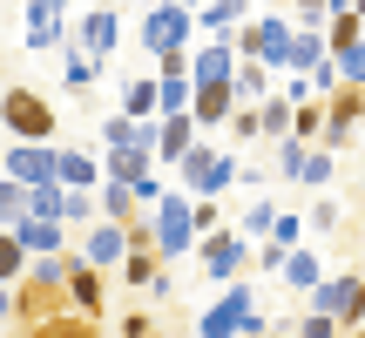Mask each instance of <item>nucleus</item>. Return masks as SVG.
I'll use <instances>...</instances> for the list:
<instances>
[{"label":"nucleus","mask_w":365,"mask_h":338,"mask_svg":"<svg viewBox=\"0 0 365 338\" xmlns=\"http://www.w3.org/2000/svg\"><path fill=\"white\" fill-rule=\"evenodd\" d=\"M230 88H237V102H244V108H264V102L277 95V81H271V68L244 61V68H237V81H230Z\"/></svg>","instance_id":"25"},{"label":"nucleus","mask_w":365,"mask_h":338,"mask_svg":"<svg viewBox=\"0 0 365 338\" xmlns=\"http://www.w3.org/2000/svg\"><path fill=\"white\" fill-rule=\"evenodd\" d=\"M304 163H312V143H298V135H291V143H277L271 176H277V183H304Z\"/></svg>","instance_id":"31"},{"label":"nucleus","mask_w":365,"mask_h":338,"mask_svg":"<svg viewBox=\"0 0 365 338\" xmlns=\"http://www.w3.org/2000/svg\"><path fill=\"white\" fill-rule=\"evenodd\" d=\"M68 312H81L88 325H102L108 318V271H95L88 257H75V271H68V291H61Z\"/></svg>","instance_id":"12"},{"label":"nucleus","mask_w":365,"mask_h":338,"mask_svg":"<svg viewBox=\"0 0 365 338\" xmlns=\"http://www.w3.org/2000/svg\"><path fill=\"white\" fill-rule=\"evenodd\" d=\"M27 210H34V190H21V183H7V176H0V230L27 223Z\"/></svg>","instance_id":"32"},{"label":"nucleus","mask_w":365,"mask_h":338,"mask_svg":"<svg viewBox=\"0 0 365 338\" xmlns=\"http://www.w3.org/2000/svg\"><path fill=\"white\" fill-rule=\"evenodd\" d=\"M27 271H34V257L21 250V237H14V230H0V285H7V291H21V285H27Z\"/></svg>","instance_id":"27"},{"label":"nucleus","mask_w":365,"mask_h":338,"mask_svg":"<svg viewBox=\"0 0 365 338\" xmlns=\"http://www.w3.org/2000/svg\"><path fill=\"white\" fill-rule=\"evenodd\" d=\"M257 129H264V143H291V135H298V108H291L284 95H271V102L257 108Z\"/></svg>","instance_id":"24"},{"label":"nucleus","mask_w":365,"mask_h":338,"mask_svg":"<svg viewBox=\"0 0 365 338\" xmlns=\"http://www.w3.org/2000/svg\"><path fill=\"white\" fill-rule=\"evenodd\" d=\"M250 21H257V14H250L244 0H210V7H196V34L203 41H237Z\"/></svg>","instance_id":"18"},{"label":"nucleus","mask_w":365,"mask_h":338,"mask_svg":"<svg viewBox=\"0 0 365 338\" xmlns=\"http://www.w3.org/2000/svg\"><path fill=\"white\" fill-rule=\"evenodd\" d=\"M0 102H7V81H0Z\"/></svg>","instance_id":"48"},{"label":"nucleus","mask_w":365,"mask_h":338,"mask_svg":"<svg viewBox=\"0 0 365 338\" xmlns=\"http://www.w3.org/2000/svg\"><path fill=\"white\" fill-rule=\"evenodd\" d=\"M264 183H277V176H271L264 163H244V190H264Z\"/></svg>","instance_id":"44"},{"label":"nucleus","mask_w":365,"mask_h":338,"mask_svg":"<svg viewBox=\"0 0 365 338\" xmlns=\"http://www.w3.org/2000/svg\"><path fill=\"white\" fill-rule=\"evenodd\" d=\"M359 332H365V291H359Z\"/></svg>","instance_id":"46"},{"label":"nucleus","mask_w":365,"mask_h":338,"mask_svg":"<svg viewBox=\"0 0 365 338\" xmlns=\"http://www.w3.org/2000/svg\"><path fill=\"white\" fill-rule=\"evenodd\" d=\"M0 176L21 183V190H54L61 183V143H7Z\"/></svg>","instance_id":"7"},{"label":"nucleus","mask_w":365,"mask_h":338,"mask_svg":"<svg viewBox=\"0 0 365 338\" xmlns=\"http://www.w3.org/2000/svg\"><path fill=\"white\" fill-rule=\"evenodd\" d=\"M14 318H21V291L0 285V325H14Z\"/></svg>","instance_id":"42"},{"label":"nucleus","mask_w":365,"mask_h":338,"mask_svg":"<svg viewBox=\"0 0 365 338\" xmlns=\"http://www.w3.org/2000/svg\"><path fill=\"white\" fill-rule=\"evenodd\" d=\"M277 217H284V210H277L271 196H250V210H244V223H237V230H244L250 244H271V230H277Z\"/></svg>","instance_id":"29"},{"label":"nucleus","mask_w":365,"mask_h":338,"mask_svg":"<svg viewBox=\"0 0 365 338\" xmlns=\"http://www.w3.org/2000/svg\"><path fill=\"white\" fill-rule=\"evenodd\" d=\"M95 81H102V61L81 54V48H68V54H61V88H68V95H88Z\"/></svg>","instance_id":"26"},{"label":"nucleus","mask_w":365,"mask_h":338,"mask_svg":"<svg viewBox=\"0 0 365 338\" xmlns=\"http://www.w3.org/2000/svg\"><path fill=\"white\" fill-rule=\"evenodd\" d=\"M237 108H244V102H237V88H196V108H190V116H196V129H230Z\"/></svg>","instance_id":"22"},{"label":"nucleus","mask_w":365,"mask_h":338,"mask_svg":"<svg viewBox=\"0 0 365 338\" xmlns=\"http://www.w3.org/2000/svg\"><path fill=\"white\" fill-rule=\"evenodd\" d=\"M143 176H156V156H149V149H115V156H102V183L135 190Z\"/></svg>","instance_id":"21"},{"label":"nucleus","mask_w":365,"mask_h":338,"mask_svg":"<svg viewBox=\"0 0 365 338\" xmlns=\"http://www.w3.org/2000/svg\"><path fill=\"white\" fill-rule=\"evenodd\" d=\"M237 183H244V156H237V149H217V143H196V156L176 169V190L190 196V203H217Z\"/></svg>","instance_id":"2"},{"label":"nucleus","mask_w":365,"mask_h":338,"mask_svg":"<svg viewBox=\"0 0 365 338\" xmlns=\"http://www.w3.org/2000/svg\"><path fill=\"white\" fill-rule=\"evenodd\" d=\"M291 48H298V21H291V14H257V21L237 34V54L271 68V75H291Z\"/></svg>","instance_id":"5"},{"label":"nucleus","mask_w":365,"mask_h":338,"mask_svg":"<svg viewBox=\"0 0 365 338\" xmlns=\"http://www.w3.org/2000/svg\"><path fill=\"white\" fill-rule=\"evenodd\" d=\"M304 223H312V230L325 237V230H339V223H345V210L331 203V196H318V203H312V217H304Z\"/></svg>","instance_id":"37"},{"label":"nucleus","mask_w":365,"mask_h":338,"mask_svg":"<svg viewBox=\"0 0 365 338\" xmlns=\"http://www.w3.org/2000/svg\"><path fill=\"white\" fill-rule=\"evenodd\" d=\"M21 34H27V54H68L75 48V21H68L54 0H27Z\"/></svg>","instance_id":"10"},{"label":"nucleus","mask_w":365,"mask_h":338,"mask_svg":"<svg viewBox=\"0 0 365 338\" xmlns=\"http://www.w3.org/2000/svg\"><path fill=\"white\" fill-rule=\"evenodd\" d=\"M14 338H27V332H14Z\"/></svg>","instance_id":"49"},{"label":"nucleus","mask_w":365,"mask_h":338,"mask_svg":"<svg viewBox=\"0 0 365 338\" xmlns=\"http://www.w3.org/2000/svg\"><path fill=\"white\" fill-rule=\"evenodd\" d=\"M156 271H170V264H163L156 257V250H129V264H122V285H129V291H149V285H156Z\"/></svg>","instance_id":"30"},{"label":"nucleus","mask_w":365,"mask_h":338,"mask_svg":"<svg viewBox=\"0 0 365 338\" xmlns=\"http://www.w3.org/2000/svg\"><path fill=\"white\" fill-rule=\"evenodd\" d=\"M257 264V244H250L244 230H217L210 244H196V277L203 285H217V291H230V285H244V271Z\"/></svg>","instance_id":"6"},{"label":"nucleus","mask_w":365,"mask_h":338,"mask_svg":"<svg viewBox=\"0 0 365 338\" xmlns=\"http://www.w3.org/2000/svg\"><path fill=\"white\" fill-rule=\"evenodd\" d=\"M237 68H244L237 41H196V54H190V81L196 88H230Z\"/></svg>","instance_id":"14"},{"label":"nucleus","mask_w":365,"mask_h":338,"mask_svg":"<svg viewBox=\"0 0 365 338\" xmlns=\"http://www.w3.org/2000/svg\"><path fill=\"white\" fill-rule=\"evenodd\" d=\"M339 75H345V88H359V95H365V41H359L352 54H339Z\"/></svg>","instance_id":"38"},{"label":"nucleus","mask_w":365,"mask_h":338,"mask_svg":"<svg viewBox=\"0 0 365 338\" xmlns=\"http://www.w3.org/2000/svg\"><path fill=\"white\" fill-rule=\"evenodd\" d=\"M352 338H365V332H352Z\"/></svg>","instance_id":"50"},{"label":"nucleus","mask_w":365,"mask_h":338,"mask_svg":"<svg viewBox=\"0 0 365 338\" xmlns=\"http://www.w3.org/2000/svg\"><path fill=\"white\" fill-rule=\"evenodd\" d=\"M359 291H365V271H331L325 285L304 298V312H318V318H331V325L359 332Z\"/></svg>","instance_id":"9"},{"label":"nucleus","mask_w":365,"mask_h":338,"mask_svg":"<svg viewBox=\"0 0 365 338\" xmlns=\"http://www.w3.org/2000/svg\"><path fill=\"white\" fill-rule=\"evenodd\" d=\"M135 41H143L149 61H170V54H190L196 41V7H176V0H163V7H143L135 14Z\"/></svg>","instance_id":"3"},{"label":"nucleus","mask_w":365,"mask_h":338,"mask_svg":"<svg viewBox=\"0 0 365 338\" xmlns=\"http://www.w3.org/2000/svg\"><path fill=\"white\" fill-rule=\"evenodd\" d=\"M284 257H291V250H277V244H257V271H284Z\"/></svg>","instance_id":"41"},{"label":"nucleus","mask_w":365,"mask_h":338,"mask_svg":"<svg viewBox=\"0 0 365 338\" xmlns=\"http://www.w3.org/2000/svg\"><path fill=\"white\" fill-rule=\"evenodd\" d=\"M359 196H365V156H359Z\"/></svg>","instance_id":"47"},{"label":"nucleus","mask_w":365,"mask_h":338,"mask_svg":"<svg viewBox=\"0 0 365 338\" xmlns=\"http://www.w3.org/2000/svg\"><path fill=\"white\" fill-rule=\"evenodd\" d=\"M230 143H264V129H257V108H237V116H230Z\"/></svg>","instance_id":"39"},{"label":"nucleus","mask_w":365,"mask_h":338,"mask_svg":"<svg viewBox=\"0 0 365 338\" xmlns=\"http://www.w3.org/2000/svg\"><path fill=\"white\" fill-rule=\"evenodd\" d=\"M277 277H284V285H291V291H304V298H312V291H318V285H325V277H331V271H325V264H318V250H312V244H304V250H291V257H284V271H277Z\"/></svg>","instance_id":"23"},{"label":"nucleus","mask_w":365,"mask_h":338,"mask_svg":"<svg viewBox=\"0 0 365 338\" xmlns=\"http://www.w3.org/2000/svg\"><path fill=\"white\" fill-rule=\"evenodd\" d=\"M149 237H156V257H163V264L190 257V250H196V203L176 190L163 210H149Z\"/></svg>","instance_id":"8"},{"label":"nucleus","mask_w":365,"mask_h":338,"mask_svg":"<svg viewBox=\"0 0 365 338\" xmlns=\"http://www.w3.org/2000/svg\"><path fill=\"white\" fill-rule=\"evenodd\" d=\"M271 338H298V332H291V318H277V332H271Z\"/></svg>","instance_id":"45"},{"label":"nucleus","mask_w":365,"mask_h":338,"mask_svg":"<svg viewBox=\"0 0 365 338\" xmlns=\"http://www.w3.org/2000/svg\"><path fill=\"white\" fill-rule=\"evenodd\" d=\"M156 129L163 122H129V116L108 108V116L95 122V149H102V156H115V149H149V156H156Z\"/></svg>","instance_id":"15"},{"label":"nucleus","mask_w":365,"mask_h":338,"mask_svg":"<svg viewBox=\"0 0 365 338\" xmlns=\"http://www.w3.org/2000/svg\"><path fill=\"white\" fill-rule=\"evenodd\" d=\"M122 34H129V21H122L115 7H88V14H75V48L95 54V61H108V54L122 48Z\"/></svg>","instance_id":"13"},{"label":"nucleus","mask_w":365,"mask_h":338,"mask_svg":"<svg viewBox=\"0 0 365 338\" xmlns=\"http://www.w3.org/2000/svg\"><path fill=\"white\" fill-rule=\"evenodd\" d=\"M271 332H277V318H264V304H257L250 285L217 291V298L196 312V338H271Z\"/></svg>","instance_id":"1"},{"label":"nucleus","mask_w":365,"mask_h":338,"mask_svg":"<svg viewBox=\"0 0 365 338\" xmlns=\"http://www.w3.org/2000/svg\"><path fill=\"white\" fill-rule=\"evenodd\" d=\"M196 143H203V129H196V116H170L156 129V169H182L196 156Z\"/></svg>","instance_id":"17"},{"label":"nucleus","mask_w":365,"mask_h":338,"mask_svg":"<svg viewBox=\"0 0 365 338\" xmlns=\"http://www.w3.org/2000/svg\"><path fill=\"white\" fill-rule=\"evenodd\" d=\"M95 203H102L108 223H143V203H135V190H122V183H102V190H95Z\"/></svg>","instance_id":"28"},{"label":"nucleus","mask_w":365,"mask_h":338,"mask_svg":"<svg viewBox=\"0 0 365 338\" xmlns=\"http://www.w3.org/2000/svg\"><path fill=\"white\" fill-rule=\"evenodd\" d=\"M170 291H176V277H170V271H156V285H149L143 298H149V304H163V298H170Z\"/></svg>","instance_id":"43"},{"label":"nucleus","mask_w":365,"mask_h":338,"mask_svg":"<svg viewBox=\"0 0 365 338\" xmlns=\"http://www.w3.org/2000/svg\"><path fill=\"white\" fill-rule=\"evenodd\" d=\"M0 129H7V143H54V129H61V108H54L48 95H34L27 81H7Z\"/></svg>","instance_id":"4"},{"label":"nucleus","mask_w":365,"mask_h":338,"mask_svg":"<svg viewBox=\"0 0 365 338\" xmlns=\"http://www.w3.org/2000/svg\"><path fill=\"white\" fill-rule=\"evenodd\" d=\"M14 237H21L27 257H68V250H75V230H61V223H41V217L14 223Z\"/></svg>","instance_id":"19"},{"label":"nucleus","mask_w":365,"mask_h":338,"mask_svg":"<svg viewBox=\"0 0 365 338\" xmlns=\"http://www.w3.org/2000/svg\"><path fill=\"white\" fill-rule=\"evenodd\" d=\"M115 116H129V122H163V81H156V68H135V75L122 81Z\"/></svg>","instance_id":"16"},{"label":"nucleus","mask_w":365,"mask_h":338,"mask_svg":"<svg viewBox=\"0 0 365 338\" xmlns=\"http://www.w3.org/2000/svg\"><path fill=\"white\" fill-rule=\"evenodd\" d=\"M331 176H339V156H331V149L318 143V149H312V163H304V183H298V190H325Z\"/></svg>","instance_id":"33"},{"label":"nucleus","mask_w":365,"mask_h":338,"mask_svg":"<svg viewBox=\"0 0 365 338\" xmlns=\"http://www.w3.org/2000/svg\"><path fill=\"white\" fill-rule=\"evenodd\" d=\"M291 21H298V34H331V0H304Z\"/></svg>","instance_id":"34"},{"label":"nucleus","mask_w":365,"mask_h":338,"mask_svg":"<svg viewBox=\"0 0 365 338\" xmlns=\"http://www.w3.org/2000/svg\"><path fill=\"white\" fill-rule=\"evenodd\" d=\"M61 190H102V149H75V143H61Z\"/></svg>","instance_id":"20"},{"label":"nucleus","mask_w":365,"mask_h":338,"mask_svg":"<svg viewBox=\"0 0 365 338\" xmlns=\"http://www.w3.org/2000/svg\"><path fill=\"white\" fill-rule=\"evenodd\" d=\"M129 223H108V217H95L88 230L75 237V257H88L95 271H122V264H129Z\"/></svg>","instance_id":"11"},{"label":"nucleus","mask_w":365,"mask_h":338,"mask_svg":"<svg viewBox=\"0 0 365 338\" xmlns=\"http://www.w3.org/2000/svg\"><path fill=\"white\" fill-rule=\"evenodd\" d=\"M217 230H230L223 223V203H196V244H210Z\"/></svg>","instance_id":"36"},{"label":"nucleus","mask_w":365,"mask_h":338,"mask_svg":"<svg viewBox=\"0 0 365 338\" xmlns=\"http://www.w3.org/2000/svg\"><path fill=\"white\" fill-rule=\"evenodd\" d=\"M291 332H298V338H352L345 325H331V318H318V312H304V318H291Z\"/></svg>","instance_id":"35"},{"label":"nucleus","mask_w":365,"mask_h":338,"mask_svg":"<svg viewBox=\"0 0 365 338\" xmlns=\"http://www.w3.org/2000/svg\"><path fill=\"white\" fill-rule=\"evenodd\" d=\"M115 338H149V312H143V304L115 318Z\"/></svg>","instance_id":"40"}]
</instances>
